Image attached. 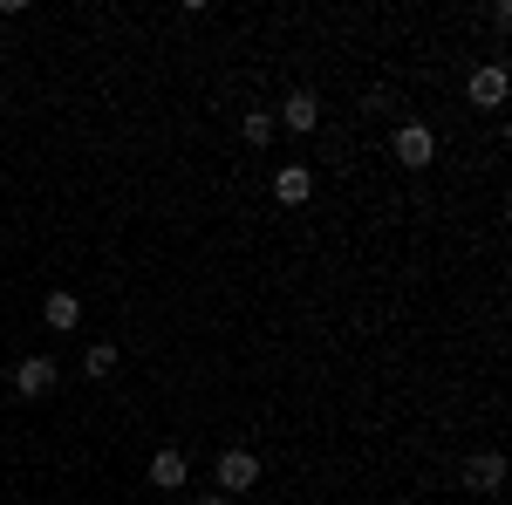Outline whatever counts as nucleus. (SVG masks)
<instances>
[{
	"instance_id": "1",
	"label": "nucleus",
	"mask_w": 512,
	"mask_h": 505,
	"mask_svg": "<svg viewBox=\"0 0 512 505\" xmlns=\"http://www.w3.org/2000/svg\"><path fill=\"white\" fill-rule=\"evenodd\" d=\"M506 89H512L506 62H485V69H472V82H465V96H472L478 110H499V103H506Z\"/></svg>"
},
{
	"instance_id": "2",
	"label": "nucleus",
	"mask_w": 512,
	"mask_h": 505,
	"mask_svg": "<svg viewBox=\"0 0 512 505\" xmlns=\"http://www.w3.org/2000/svg\"><path fill=\"white\" fill-rule=\"evenodd\" d=\"M253 485H260V458H253V451H226V458H219V492L239 499V492H253Z\"/></svg>"
},
{
	"instance_id": "3",
	"label": "nucleus",
	"mask_w": 512,
	"mask_h": 505,
	"mask_svg": "<svg viewBox=\"0 0 512 505\" xmlns=\"http://www.w3.org/2000/svg\"><path fill=\"white\" fill-rule=\"evenodd\" d=\"M431 157H437V137L424 130V123H403V130H396V164H410V171H424Z\"/></svg>"
},
{
	"instance_id": "4",
	"label": "nucleus",
	"mask_w": 512,
	"mask_h": 505,
	"mask_svg": "<svg viewBox=\"0 0 512 505\" xmlns=\"http://www.w3.org/2000/svg\"><path fill=\"white\" fill-rule=\"evenodd\" d=\"M308 192H315V171H308V164H280L274 171V198L280 205H308Z\"/></svg>"
},
{
	"instance_id": "5",
	"label": "nucleus",
	"mask_w": 512,
	"mask_h": 505,
	"mask_svg": "<svg viewBox=\"0 0 512 505\" xmlns=\"http://www.w3.org/2000/svg\"><path fill=\"white\" fill-rule=\"evenodd\" d=\"M465 485H472V492H499V485H506V458H499V451H478L472 465H465Z\"/></svg>"
},
{
	"instance_id": "6",
	"label": "nucleus",
	"mask_w": 512,
	"mask_h": 505,
	"mask_svg": "<svg viewBox=\"0 0 512 505\" xmlns=\"http://www.w3.org/2000/svg\"><path fill=\"white\" fill-rule=\"evenodd\" d=\"M14 389H21V396H48V389H55V362H48V355H28V362L14 369Z\"/></svg>"
},
{
	"instance_id": "7",
	"label": "nucleus",
	"mask_w": 512,
	"mask_h": 505,
	"mask_svg": "<svg viewBox=\"0 0 512 505\" xmlns=\"http://www.w3.org/2000/svg\"><path fill=\"white\" fill-rule=\"evenodd\" d=\"M274 123H287V130H315V123H321V103L308 96V89H294V96L280 103V117H274Z\"/></svg>"
},
{
	"instance_id": "8",
	"label": "nucleus",
	"mask_w": 512,
	"mask_h": 505,
	"mask_svg": "<svg viewBox=\"0 0 512 505\" xmlns=\"http://www.w3.org/2000/svg\"><path fill=\"white\" fill-rule=\"evenodd\" d=\"M185 478H192V465H185V451H158V458H151V485H158V492H178Z\"/></svg>"
},
{
	"instance_id": "9",
	"label": "nucleus",
	"mask_w": 512,
	"mask_h": 505,
	"mask_svg": "<svg viewBox=\"0 0 512 505\" xmlns=\"http://www.w3.org/2000/svg\"><path fill=\"white\" fill-rule=\"evenodd\" d=\"M41 321L69 335V328H82V301H76V294H48V301H41Z\"/></svg>"
},
{
	"instance_id": "10",
	"label": "nucleus",
	"mask_w": 512,
	"mask_h": 505,
	"mask_svg": "<svg viewBox=\"0 0 512 505\" xmlns=\"http://www.w3.org/2000/svg\"><path fill=\"white\" fill-rule=\"evenodd\" d=\"M274 130H280V123L267 117V110H253V117H246V144H253V151H267V144H274Z\"/></svg>"
},
{
	"instance_id": "11",
	"label": "nucleus",
	"mask_w": 512,
	"mask_h": 505,
	"mask_svg": "<svg viewBox=\"0 0 512 505\" xmlns=\"http://www.w3.org/2000/svg\"><path fill=\"white\" fill-rule=\"evenodd\" d=\"M82 369H89V376H110V369H117V349H110V342H96V349H89V362H82Z\"/></svg>"
},
{
	"instance_id": "12",
	"label": "nucleus",
	"mask_w": 512,
	"mask_h": 505,
	"mask_svg": "<svg viewBox=\"0 0 512 505\" xmlns=\"http://www.w3.org/2000/svg\"><path fill=\"white\" fill-rule=\"evenodd\" d=\"M198 505H239V499H226V492H219V499H198Z\"/></svg>"
}]
</instances>
